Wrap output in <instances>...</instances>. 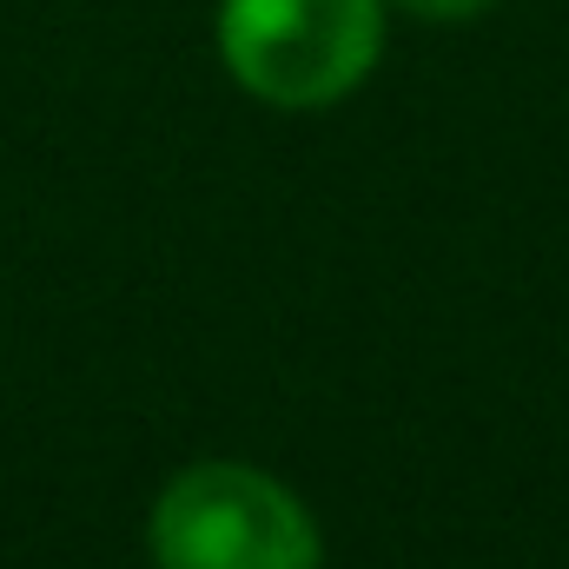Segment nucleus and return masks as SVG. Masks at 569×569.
<instances>
[{
    "label": "nucleus",
    "mask_w": 569,
    "mask_h": 569,
    "mask_svg": "<svg viewBox=\"0 0 569 569\" xmlns=\"http://www.w3.org/2000/svg\"><path fill=\"white\" fill-rule=\"evenodd\" d=\"M152 569H318V517L259 463H186L146 517Z\"/></svg>",
    "instance_id": "f257e3e1"
},
{
    "label": "nucleus",
    "mask_w": 569,
    "mask_h": 569,
    "mask_svg": "<svg viewBox=\"0 0 569 569\" xmlns=\"http://www.w3.org/2000/svg\"><path fill=\"white\" fill-rule=\"evenodd\" d=\"M405 13H418V20H430V27H457V20H477L490 0H398Z\"/></svg>",
    "instance_id": "7ed1b4c3"
},
{
    "label": "nucleus",
    "mask_w": 569,
    "mask_h": 569,
    "mask_svg": "<svg viewBox=\"0 0 569 569\" xmlns=\"http://www.w3.org/2000/svg\"><path fill=\"white\" fill-rule=\"evenodd\" d=\"M385 53V0H219L226 73L284 113L331 107L371 80Z\"/></svg>",
    "instance_id": "f03ea898"
}]
</instances>
